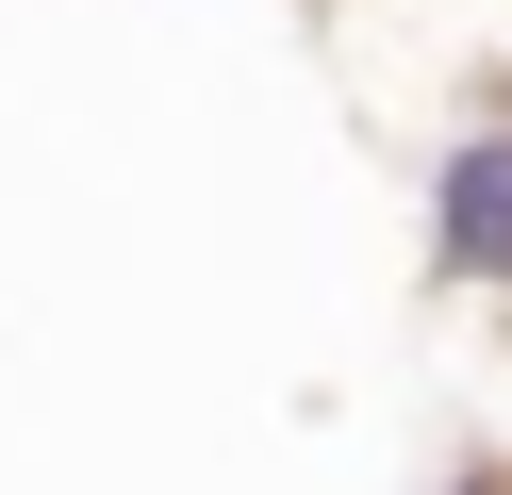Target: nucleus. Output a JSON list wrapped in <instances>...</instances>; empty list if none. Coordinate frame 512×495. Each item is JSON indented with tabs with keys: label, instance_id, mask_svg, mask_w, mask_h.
I'll use <instances>...</instances> for the list:
<instances>
[{
	"label": "nucleus",
	"instance_id": "nucleus-1",
	"mask_svg": "<svg viewBox=\"0 0 512 495\" xmlns=\"http://www.w3.org/2000/svg\"><path fill=\"white\" fill-rule=\"evenodd\" d=\"M413 248H430V297H479L512 314V99H463L413 165Z\"/></svg>",
	"mask_w": 512,
	"mask_h": 495
},
{
	"label": "nucleus",
	"instance_id": "nucleus-2",
	"mask_svg": "<svg viewBox=\"0 0 512 495\" xmlns=\"http://www.w3.org/2000/svg\"><path fill=\"white\" fill-rule=\"evenodd\" d=\"M430 495H496V479H430Z\"/></svg>",
	"mask_w": 512,
	"mask_h": 495
}]
</instances>
